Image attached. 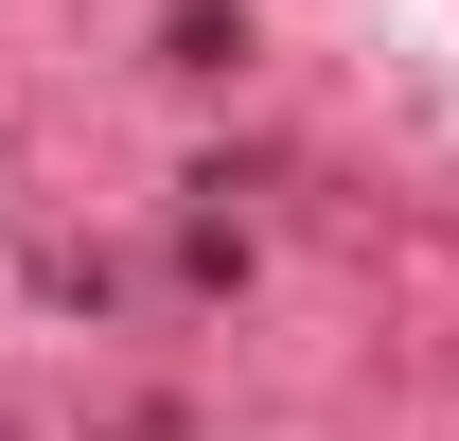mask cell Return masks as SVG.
<instances>
[{"instance_id":"1","label":"cell","mask_w":459,"mask_h":441,"mask_svg":"<svg viewBox=\"0 0 459 441\" xmlns=\"http://www.w3.org/2000/svg\"><path fill=\"white\" fill-rule=\"evenodd\" d=\"M160 71H247V18H230V0H177V18H160Z\"/></svg>"},{"instance_id":"2","label":"cell","mask_w":459,"mask_h":441,"mask_svg":"<svg viewBox=\"0 0 459 441\" xmlns=\"http://www.w3.org/2000/svg\"><path fill=\"white\" fill-rule=\"evenodd\" d=\"M107 441H195V424H177V406H124V424H107Z\"/></svg>"}]
</instances>
